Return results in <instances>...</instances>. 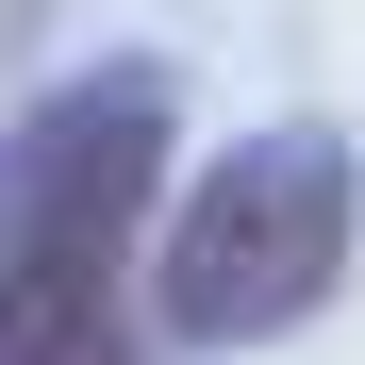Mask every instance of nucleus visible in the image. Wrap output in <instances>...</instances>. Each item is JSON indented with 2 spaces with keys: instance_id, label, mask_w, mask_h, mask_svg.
Returning <instances> with one entry per match:
<instances>
[{
  "instance_id": "2",
  "label": "nucleus",
  "mask_w": 365,
  "mask_h": 365,
  "mask_svg": "<svg viewBox=\"0 0 365 365\" xmlns=\"http://www.w3.org/2000/svg\"><path fill=\"white\" fill-rule=\"evenodd\" d=\"M365 232V150L332 116H266L232 133L150 232V349H266L349 282Z\"/></svg>"
},
{
  "instance_id": "1",
  "label": "nucleus",
  "mask_w": 365,
  "mask_h": 365,
  "mask_svg": "<svg viewBox=\"0 0 365 365\" xmlns=\"http://www.w3.org/2000/svg\"><path fill=\"white\" fill-rule=\"evenodd\" d=\"M166 150H182V67L150 50L34 100L17 166H0V365H166L150 349Z\"/></svg>"
},
{
  "instance_id": "3",
  "label": "nucleus",
  "mask_w": 365,
  "mask_h": 365,
  "mask_svg": "<svg viewBox=\"0 0 365 365\" xmlns=\"http://www.w3.org/2000/svg\"><path fill=\"white\" fill-rule=\"evenodd\" d=\"M17 17H50V0H0V34H17Z\"/></svg>"
}]
</instances>
